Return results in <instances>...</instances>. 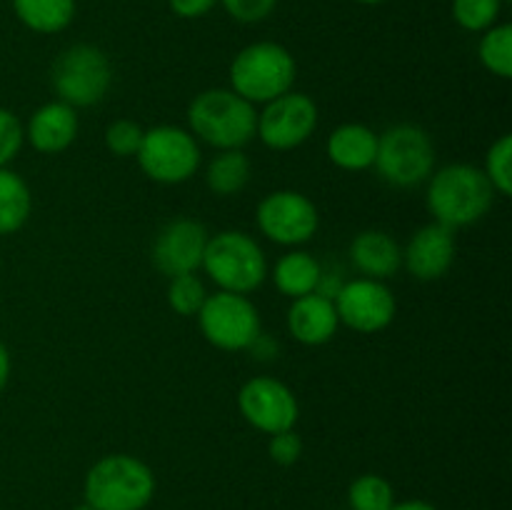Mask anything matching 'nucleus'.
<instances>
[{
    "label": "nucleus",
    "mask_w": 512,
    "mask_h": 510,
    "mask_svg": "<svg viewBox=\"0 0 512 510\" xmlns=\"http://www.w3.org/2000/svg\"><path fill=\"white\" fill-rule=\"evenodd\" d=\"M198 323L210 345L230 353L253 348L260 340V313L248 295L228 290L208 295L198 313Z\"/></svg>",
    "instance_id": "nucleus-9"
},
{
    "label": "nucleus",
    "mask_w": 512,
    "mask_h": 510,
    "mask_svg": "<svg viewBox=\"0 0 512 510\" xmlns=\"http://www.w3.org/2000/svg\"><path fill=\"white\" fill-rule=\"evenodd\" d=\"M83 495L95 510H143L155 495V475L133 455H105L85 475Z\"/></svg>",
    "instance_id": "nucleus-3"
},
{
    "label": "nucleus",
    "mask_w": 512,
    "mask_h": 510,
    "mask_svg": "<svg viewBox=\"0 0 512 510\" xmlns=\"http://www.w3.org/2000/svg\"><path fill=\"white\" fill-rule=\"evenodd\" d=\"M113 83L108 55L88 43L63 50L53 65V88L70 108H90L100 103Z\"/></svg>",
    "instance_id": "nucleus-7"
},
{
    "label": "nucleus",
    "mask_w": 512,
    "mask_h": 510,
    "mask_svg": "<svg viewBox=\"0 0 512 510\" xmlns=\"http://www.w3.org/2000/svg\"><path fill=\"white\" fill-rule=\"evenodd\" d=\"M485 178L490 180L493 190L498 195L512 193V138L510 135H500L493 145H490L488 155H485Z\"/></svg>",
    "instance_id": "nucleus-27"
},
{
    "label": "nucleus",
    "mask_w": 512,
    "mask_h": 510,
    "mask_svg": "<svg viewBox=\"0 0 512 510\" xmlns=\"http://www.w3.org/2000/svg\"><path fill=\"white\" fill-rule=\"evenodd\" d=\"M73 510H95V508H93V505H88V503H80V505H75Z\"/></svg>",
    "instance_id": "nucleus-36"
},
{
    "label": "nucleus",
    "mask_w": 512,
    "mask_h": 510,
    "mask_svg": "<svg viewBox=\"0 0 512 510\" xmlns=\"http://www.w3.org/2000/svg\"><path fill=\"white\" fill-rule=\"evenodd\" d=\"M250 180V160L243 150H220L208 165L205 183L220 198L238 195Z\"/></svg>",
    "instance_id": "nucleus-23"
},
{
    "label": "nucleus",
    "mask_w": 512,
    "mask_h": 510,
    "mask_svg": "<svg viewBox=\"0 0 512 510\" xmlns=\"http://www.w3.org/2000/svg\"><path fill=\"white\" fill-rule=\"evenodd\" d=\"M358 3H365V5H378V3H383V0H358Z\"/></svg>",
    "instance_id": "nucleus-37"
},
{
    "label": "nucleus",
    "mask_w": 512,
    "mask_h": 510,
    "mask_svg": "<svg viewBox=\"0 0 512 510\" xmlns=\"http://www.w3.org/2000/svg\"><path fill=\"white\" fill-rule=\"evenodd\" d=\"M8 378H10V355H8V348H5V343L0 340V390L8 385Z\"/></svg>",
    "instance_id": "nucleus-34"
},
{
    "label": "nucleus",
    "mask_w": 512,
    "mask_h": 510,
    "mask_svg": "<svg viewBox=\"0 0 512 510\" xmlns=\"http://www.w3.org/2000/svg\"><path fill=\"white\" fill-rule=\"evenodd\" d=\"M495 190L485 178L483 168L468 163L445 165L430 178L428 208L435 215V223L448 228L478 223L493 208Z\"/></svg>",
    "instance_id": "nucleus-1"
},
{
    "label": "nucleus",
    "mask_w": 512,
    "mask_h": 510,
    "mask_svg": "<svg viewBox=\"0 0 512 510\" xmlns=\"http://www.w3.org/2000/svg\"><path fill=\"white\" fill-rule=\"evenodd\" d=\"M390 510H438V508H433V505L425 503V500H405V503H395Z\"/></svg>",
    "instance_id": "nucleus-35"
},
{
    "label": "nucleus",
    "mask_w": 512,
    "mask_h": 510,
    "mask_svg": "<svg viewBox=\"0 0 512 510\" xmlns=\"http://www.w3.org/2000/svg\"><path fill=\"white\" fill-rule=\"evenodd\" d=\"M75 135H78V115H75V108H70L63 100L40 105L30 115L28 130H25V138L30 140V145L45 155L68 150L73 145Z\"/></svg>",
    "instance_id": "nucleus-16"
},
{
    "label": "nucleus",
    "mask_w": 512,
    "mask_h": 510,
    "mask_svg": "<svg viewBox=\"0 0 512 510\" xmlns=\"http://www.w3.org/2000/svg\"><path fill=\"white\" fill-rule=\"evenodd\" d=\"M243 418L260 433H280L298 423V398L285 383L275 378H250L238 393Z\"/></svg>",
    "instance_id": "nucleus-13"
},
{
    "label": "nucleus",
    "mask_w": 512,
    "mask_h": 510,
    "mask_svg": "<svg viewBox=\"0 0 512 510\" xmlns=\"http://www.w3.org/2000/svg\"><path fill=\"white\" fill-rule=\"evenodd\" d=\"M143 133L138 123L133 120H115L105 130V148L110 150L118 158H130V155H138L140 143H143Z\"/></svg>",
    "instance_id": "nucleus-29"
},
{
    "label": "nucleus",
    "mask_w": 512,
    "mask_h": 510,
    "mask_svg": "<svg viewBox=\"0 0 512 510\" xmlns=\"http://www.w3.org/2000/svg\"><path fill=\"white\" fill-rule=\"evenodd\" d=\"M25 140V130L20 125L18 115L0 108V168L10 163L20 153Z\"/></svg>",
    "instance_id": "nucleus-30"
},
{
    "label": "nucleus",
    "mask_w": 512,
    "mask_h": 510,
    "mask_svg": "<svg viewBox=\"0 0 512 510\" xmlns=\"http://www.w3.org/2000/svg\"><path fill=\"white\" fill-rule=\"evenodd\" d=\"M208 230L203 223L190 218H178L165 225L153 243V263L168 278L195 273L203 265Z\"/></svg>",
    "instance_id": "nucleus-14"
},
{
    "label": "nucleus",
    "mask_w": 512,
    "mask_h": 510,
    "mask_svg": "<svg viewBox=\"0 0 512 510\" xmlns=\"http://www.w3.org/2000/svg\"><path fill=\"white\" fill-rule=\"evenodd\" d=\"M218 0H170V8H173L175 15L180 18H200L208 10H213V5Z\"/></svg>",
    "instance_id": "nucleus-33"
},
{
    "label": "nucleus",
    "mask_w": 512,
    "mask_h": 510,
    "mask_svg": "<svg viewBox=\"0 0 512 510\" xmlns=\"http://www.w3.org/2000/svg\"><path fill=\"white\" fill-rule=\"evenodd\" d=\"M353 510H390L395 505V490L383 475H360L348 490Z\"/></svg>",
    "instance_id": "nucleus-25"
},
{
    "label": "nucleus",
    "mask_w": 512,
    "mask_h": 510,
    "mask_svg": "<svg viewBox=\"0 0 512 510\" xmlns=\"http://www.w3.org/2000/svg\"><path fill=\"white\" fill-rule=\"evenodd\" d=\"M338 313L333 300L318 293L295 298L288 310V330L298 343L303 345H325L338 333Z\"/></svg>",
    "instance_id": "nucleus-17"
},
{
    "label": "nucleus",
    "mask_w": 512,
    "mask_h": 510,
    "mask_svg": "<svg viewBox=\"0 0 512 510\" xmlns=\"http://www.w3.org/2000/svg\"><path fill=\"white\" fill-rule=\"evenodd\" d=\"M320 215L308 195L298 190H275L258 205V228L278 245H303L318 233Z\"/></svg>",
    "instance_id": "nucleus-10"
},
{
    "label": "nucleus",
    "mask_w": 512,
    "mask_h": 510,
    "mask_svg": "<svg viewBox=\"0 0 512 510\" xmlns=\"http://www.w3.org/2000/svg\"><path fill=\"white\" fill-rule=\"evenodd\" d=\"M188 125L193 138L218 150H240L255 138L258 113L255 105L240 98L235 90L210 88L195 95L188 108Z\"/></svg>",
    "instance_id": "nucleus-2"
},
{
    "label": "nucleus",
    "mask_w": 512,
    "mask_h": 510,
    "mask_svg": "<svg viewBox=\"0 0 512 510\" xmlns=\"http://www.w3.org/2000/svg\"><path fill=\"white\" fill-rule=\"evenodd\" d=\"M233 90L248 103H270L295 83V60L288 48L278 43H253L235 55L230 65Z\"/></svg>",
    "instance_id": "nucleus-5"
},
{
    "label": "nucleus",
    "mask_w": 512,
    "mask_h": 510,
    "mask_svg": "<svg viewBox=\"0 0 512 510\" xmlns=\"http://www.w3.org/2000/svg\"><path fill=\"white\" fill-rule=\"evenodd\" d=\"M375 153H378V135L363 123L340 125L328 138V158L343 170L360 173L373 168Z\"/></svg>",
    "instance_id": "nucleus-19"
},
{
    "label": "nucleus",
    "mask_w": 512,
    "mask_h": 510,
    "mask_svg": "<svg viewBox=\"0 0 512 510\" xmlns=\"http://www.w3.org/2000/svg\"><path fill=\"white\" fill-rule=\"evenodd\" d=\"M455 230L443 223H428L410 238L403 263L418 280H438L453 268Z\"/></svg>",
    "instance_id": "nucleus-15"
},
{
    "label": "nucleus",
    "mask_w": 512,
    "mask_h": 510,
    "mask_svg": "<svg viewBox=\"0 0 512 510\" xmlns=\"http://www.w3.org/2000/svg\"><path fill=\"white\" fill-rule=\"evenodd\" d=\"M320 275H323V265L305 250H293V253L283 255L273 268L275 288L293 300L315 293Z\"/></svg>",
    "instance_id": "nucleus-20"
},
{
    "label": "nucleus",
    "mask_w": 512,
    "mask_h": 510,
    "mask_svg": "<svg viewBox=\"0 0 512 510\" xmlns=\"http://www.w3.org/2000/svg\"><path fill=\"white\" fill-rule=\"evenodd\" d=\"M480 60L485 68L498 78L508 80L512 75V28L510 25H493L485 30L480 40Z\"/></svg>",
    "instance_id": "nucleus-24"
},
{
    "label": "nucleus",
    "mask_w": 512,
    "mask_h": 510,
    "mask_svg": "<svg viewBox=\"0 0 512 510\" xmlns=\"http://www.w3.org/2000/svg\"><path fill=\"white\" fill-rule=\"evenodd\" d=\"M373 165L385 183L395 188H413L433 175L435 145L420 125H393L378 135V153Z\"/></svg>",
    "instance_id": "nucleus-6"
},
{
    "label": "nucleus",
    "mask_w": 512,
    "mask_h": 510,
    "mask_svg": "<svg viewBox=\"0 0 512 510\" xmlns=\"http://www.w3.org/2000/svg\"><path fill=\"white\" fill-rule=\"evenodd\" d=\"M135 158L150 180L163 185L185 183L200 168L198 140L178 125H155L145 130Z\"/></svg>",
    "instance_id": "nucleus-8"
},
{
    "label": "nucleus",
    "mask_w": 512,
    "mask_h": 510,
    "mask_svg": "<svg viewBox=\"0 0 512 510\" xmlns=\"http://www.w3.org/2000/svg\"><path fill=\"white\" fill-rule=\"evenodd\" d=\"M318 128V105L305 93L288 90L280 98L265 103L258 113L255 135L273 150H293L303 145Z\"/></svg>",
    "instance_id": "nucleus-11"
},
{
    "label": "nucleus",
    "mask_w": 512,
    "mask_h": 510,
    "mask_svg": "<svg viewBox=\"0 0 512 510\" xmlns=\"http://www.w3.org/2000/svg\"><path fill=\"white\" fill-rule=\"evenodd\" d=\"M278 0H223L225 10L240 23H260L273 13Z\"/></svg>",
    "instance_id": "nucleus-32"
},
{
    "label": "nucleus",
    "mask_w": 512,
    "mask_h": 510,
    "mask_svg": "<svg viewBox=\"0 0 512 510\" xmlns=\"http://www.w3.org/2000/svg\"><path fill=\"white\" fill-rule=\"evenodd\" d=\"M15 15L35 33H60L75 15V0H13Z\"/></svg>",
    "instance_id": "nucleus-21"
},
{
    "label": "nucleus",
    "mask_w": 512,
    "mask_h": 510,
    "mask_svg": "<svg viewBox=\"0 0 512 510\" xmlns=\"http://www.w3.org/2000/svg\"><path fill=\"white\" fill-rule=\"evenodd\" d=\"M350 260L365 278L385 280L400 270L403 250L385 230H363L350 245Z\"/></svg>",
    "instance_id": "nucleus-18"
},
{
    "label": "nucleus",
    "mask_w": 512,
    "mask_h": 510,
    "mask_svg": "<svg viewBox=\"0 0 512 510\" xmlns=\"http://www.w3.org/2000/svg\"><path fill=\"white\" fill-rule=\"evenodd\" d=\"M33 210V195L18 173L0 168V235L23 228Z\"/></svg>",
    "instance_id": "nucleus-22"
},
{
    "label": "nucleus",
    "mask_w": 512,
    "mask_h": 510,
    "mask_svg": "<svg viewBox=\"0 0 512 510\" xmlns=\"http://www.w3.org/2000/svg\"><path fill=\"white\" fill-rule=\"evenodd\" d=\"M268 453L278 465H295L303 455V440L293 428L280 430V433L270 435Z\"/></svg>",
    "instance_id": "nucleus-31"
},
{
    "label": "nucleus",
    "mask_w": 512,
    "mask_h": 510,
    "mask_svg": "<svg viewBox=\"0 0 512 510\" xmlns=\"http://www.w3.org/2000/svg\"><path fill=\"white\" fill-rule=\"evenodd\" d=\"M205 298H208V290H205L203 280H200L195 273H185V275H175V278H170L168 305L178 315H185V318L198 315L200 308H203Z\"/></svg>",
    "instance_id": "nucleus-26"
},
{
    "label": "nucleus",
    "mask_w": 512,
    "mask_h": 510,
    "mask_svg": "<svg viewBox=\"0 0 512 510\" xmlns=\"http://www.w3.org/2000/svg\"><path fill=\"white\" fill-rule=\"evenodd\" d=\"M333 303L340 323L358 333H380L393 323L395 310H398L393 290L383 280L373 278L343 283Z\"/></svg>",
    "instance_id": "nucleus-12"
},
{
    "label": "nucleus",
    "mask_w": 512,
    "mask_h": 510,
    "mask_svg": "<svg viewBox=\"0 0 512 510\" xmlns=\"http://www.w3.org/2000/svg\"><path fill=\"white\" fill-rule=\"evenodd\" d=\"M503 0H453V15L460 28L470 33L493 28L500 15Z\"/></svg>",
    "instance_id": "nucleus-28"
},
{
    "label": "nucleus",
    "mask_w": 512,
    "mask_h": 510,
    "mask_svg": "<svg viewBox=\"0 0 512 510\" xmlns=\"http://www.w3.org/2000/svg\"><path fill=\"white\" fill-rule=\"evenodd\" d=\"M220 290L248 295L268 278V258L258 240L243 230H223L208 238L203 265Z\"/></svg>",
    "instance_id": "nucleus-4"
}]
</instances>
